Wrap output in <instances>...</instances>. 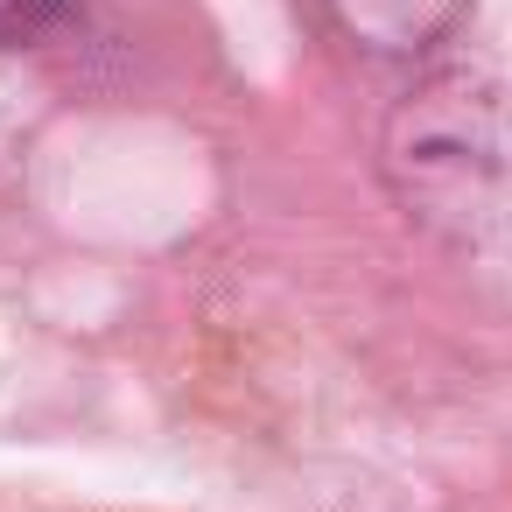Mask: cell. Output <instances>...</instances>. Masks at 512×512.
Masks as SVG:
<instances>
[{
  "label": "cell",
  "instance_id": "obj_1",
  "mask_svg": "<svg viewBox=\"0 0 512 512\" xmlns=\"http://www.w3.org/2000/svg\"><path fill=\"white\" fill-rule=\"evenodd\" d=\"M379 169L414 225L456 253L512 246V99L470 71L414 85L386 134Z\"/></svg>",
  "mask_w": 512,
  "mask_h": 512
},
{
  "label": "cell",
  "instance_id": "obj_2",
  "mask_svg": "<svg viewBox=\"0 0 512 512\" xmlns=\"http://www.w3.org/2000/svg\"><path fill=\"white\" fill-rule=\"evenodd\" d=\"M316 8L365 57H421L463 22L470 0H316Z\"/></svg>",
  "mask_w": 512,
  "mask_h": 512
},
{
  "label": "cell",
  "instance_id": "obj_3",
  "mask_svg": "<svg viewBox=\"0 0 512 512\" xmlns=\"http://www.w3.org/2000/svg\"><path fill=\"white\" fill-rule=\"evenodd\" d=\"M78 0H0V50H36L71 22Z\"/></svg>",
  "mask_w": 512,
  "mask_h": 512
}]
</instances>
